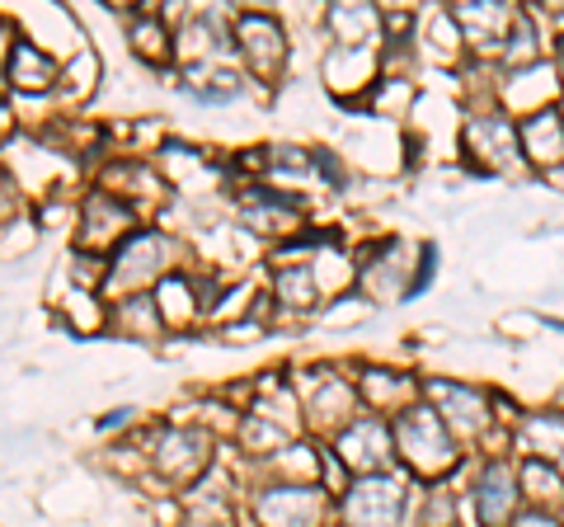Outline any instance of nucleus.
<instances>
[{
	"label": "nucleus",
	"instance_id": "nucleus-1",
	"mask_svg": "<svg viewBox=\"0 0 564 527\" xmlns=\"http://www.w3.org/2000/svg\"><path fill=\"white\" fill-rule=\"evenodd\" d=\"M395 443L404 452V462L423 476H443V471L456 466V448H452V433L443 424V415L429 410V406H414L395 419Z\"/></svg>",
	"mask_w": 564,
	"mask_h": 527
},
{
	"label": "nucleus",
	"instance_id": "nucleus-2",
	"mask_svg": "<svg viewBox=\"0 0 564 527\" xmlns=\"http://www.w3.org/2000/svg\"><path fill=\"white\" fill-rule=\"evenodd\" d=\"M404 485L395 476H362L344 495V527H400Z\"/></svg>",
	"mask_w": 564,
	"mask_h": 527
},
{
	"label": "nucleus",
	"instance_id": "nucleus-3",
	"mask_svg": "<svg viewBox=\"0 0 564 527\" xmlns=\"http://www.w3.org/2000/svg\"><path fill=\"white\" fill-rule=\"evenodd\" d=\"M240 52H245V66H250L254 76H278L282 62H288L282 29L269 20V14H245L240 20Z\"/></svg>",
	"mask_w": 564,
	"mask_h": 527
},
{
	"label": "nucleus",
	"instance_id": "nucleus-4",
	"mask_svg": "<svg viewBox=\"0 0 564 527\" xmlns=\"http://www.w3.org/2000/svg\"><path fill=\"white\" fill-rule=\"evenodd\" d=\"M475 514L485 527H508V518L518 514V481L503 462H489L475 485Z\"/></svg>",
	"mask_w": 564,
	"mask_h": 527
},
{
	"label": "nucleus",
	"instance_id": "nucleus-5",
	"mask_svg": "<svg viewBox=\"0 0 564 527\" xmlns=\"http://www.w3.org/2000/svg\"><path fill=\"white\" fill-rule=\"evenodd\" d=\"M325 514V495L321 490H273L259 504V518L269 527H315Z\"/></svg>",
	"mask_w": 564,
	"mask_h": 527
},
{
	"label": "nucleus",
	"instance_id": "nucleus-6",
	"mask_svg": "<svg viewBox=\"0 0 564 527\" xmlns=\"http://www.w3.org/2000/svg\"><path fill=\"white\" fill-rule=\"evenodd\" d=\"M339 448L348 456V466H362V471H372V476H381V462L391 456V429L377 424V419H358V424L339 438Z\"/></svg>",
	"mask_w": 564,
	"mask_h": 527
},
{
	"label": "nucleus",
	"instance_id": "nucleus-7",
	"mask_svg": "<svg viewBox=\"0 0 564 527\" xmlns=\"http://www.w3.org/2000/svg\"><path fill=\"white\" fill-rule=\"evenodd\" d=\"M513 147H518V132H513V122H503V118H475L466 128V151L485 155L489 170H503L513 161Z\"/></svg>",
	"mask_w": 564,
	"mask_h": 527
},
{
	"label": "nucleus",
	"instance_id": "nucleus-8",
	"mask_svg": "<svg viewBox=\"0 0 564 527\" xmlns=\"http://www.w3.org/2000/svg\"><path fill=\"white\" fill-rule=\"evenodd\" d=\"M165 255H170V245L155 236V232H141V236H132L128 245H122V255H118V264H113V278L118 283H141V278H151L155 269L165 264Z\"/></svg>",
	"mask_w": 564,
	"mask_h": 527
},
{
	"label": "nucleus",
	"instance_id": "nucleus-9",
	"mask_svg": "<svg viewBox=\"0 0 564 527\" xmlns=\"http://www.w3.org/2000/svg\"><path fill=\"white\" fill-rule=\"evenodd\" d=\"M132 226V213L122 207L118 198H109V193H95L90 203H85V245H109L113 236H122Z\"/></svg>",
	"mask_w": 564,
	"mask_h": 527
},
{
	"label": "nucleus",
	"instance_id": "nucleus-10",
	"mask_svg": "<svg viewBox=\"0 0 564 527\" xmlns=\"http://www.w3.org/2000/svg\"><path fill=\"white\" fill-rule=\"evenodd\" d=\"M10 80L20 90H47L57 80V62L43 57L33 43H20V47H10Z\"/></svg>",
	"mask_w": 564,
	"mask_h": 527
},
{
	"label": "nucleus",
	"instance_id": "nucleus-11",
	"mask_svg": "<svg viewBox=\"0 0 564 527\" xmlns=\"http://www.w3.org/2000/svg\"><path fill=\"white\" fill-rule=\"evenodd\" d=\"M522 142H527V151H532L536 161H564V122H560V114L527 118Z\"/></svg>",
	"mask_w": 564,
	"mask_h": 527
},
{
	"label": "nucleus",
	"instance_id": "nucleus-12",
	"mask_svg": "<svg viewBox=\"0 0 564 527\" xmlns=\"http://www.w3.org/2000/svg\"><path fill=\"white\" fill-rule=\"evenodd\" d=\"M203 452H207V438L203 433H170L165 448H161V466L170 476H193V471L203 466Z\"/></svg>",
	"mask_w": 564,
	"mask_h": 527
},
{
	"label": "nucleus",
	"instance_id": "nucleus-13",
	"mask_svg": "<svg viewBox=\"0 0 564 527\" xmlns=\"http://www.w3.org/2000/svg\"><path fill=\"white\" fill-rule=\"evenodd\" d=\"M429 396H433V400H443V406H447V415H443V419H452V424H462V429H480V424H485L480 396L466 391V386L433 381V386H429Z\"/></svg>",
	"mask_w": 564,
	"mask_h": 527
},
{
	"label": "nucleus",
	"instance_id": "nucleus-14",
	"mask_svg": "<svg viewBox=\"0 0 564 527\" xmlns=\"http://www.w3.org/2000/svg\"><path fill=\"white\" fill-rule=\"evenodd\" d=\"M456 20L466 24V33L475 43L489 39V33H503L508 39V29H513V14H508V6H499V0H480V6H462L456 10Z\"/></svg>",
	"mask_w": 564,
	"mask_h": 527
},
{
	"label": "nucleus",
	"instance_id": "nucleus-15",
	"mask_svg": "<svg viewBox=\"0 0 564 527\" xmlns=\"http://www.w3.org/2000/svg\"><path fill=\"white\" fill-rule=\"evenodd\" d=\"M278 292L288 306H311L315 302V278L311 269H282L278 273Z\"/></svg>",
	"mask_w": 564,
	"mask_h": 527
},
{
	"label": "nucleus",
	"instance_id": "nucleus-16",
	"mask_svg": "<svg viewBox=\"0 0 564 527\" xmlns=\"http://www.w3.org/2000/svg\"><path fill=\"white\" fill-rule=\"evenodd\" d=\"M522 481H527V495H532V499H555V495H564V481H560V471H555V466L527 462Z\"/></svg>",
	"mask_w": 564,
	"mask_h": 527
},
{
	"label": "nucleus",
	"instance_id": "nucleus-17",
	"mask_svg": "<svg viewBox=\"0 0 564 527\" xmlns=\"http://www.w3.org/2000/svg\"><path fill=\"white\" fill-rule=\"evenodd\" d=\"M132 43H137V52L147 62H165V29H161V20H137L132 24Z\"/></svg>",
	"mask_w": 564,
	"mask_h": 527
},
{
	"label": "nucleus",
	"instance_id": "nucleus-18",
	"mask_svg": "<svg viewBox=\"0 0 564 527\" xmlns=\"http://www.w3.org/2000/svg\"><path fill=\"white\" fill-rule=\"evenodd\" d=\"M161 306H165L170 321H184V315L193 311V306H188V283H184V278H165V283H161Z\"/></svg>",
	"mask_w": 564,
	"mask_h": 527
},
{
	"label": "nucleus",
	"instance_id": "nucleus-19",
	"mask_svg": "<svg viewBox=\"0 0 564 527\" xmlns=\"http://www.w3.org/2000/svg\"><path fill=\"white\" fill-rule=\"evenodd\" d=\"M518 527H560V523H555L551 514H522V518H518Z\"/></svg>",
	"mask_w": 564,
	"mask_h": 527
},
{
	"label": "nucleus",
	"instance_id": "nucleus-20",
	"mask_svg": "<svg viewBox=\"0 0 564 527\" xmlns=\"http://www.w3.org/2000/svg\"><path fill=\"white\" fill-rule=\"evenodd\" d=\"M122 419H132V415H128V410H113L109 419H99V429H118V424H122Z\"/></svg>",
	"mask_w": 564,
	"mask_h": 527
}]
</instances>
